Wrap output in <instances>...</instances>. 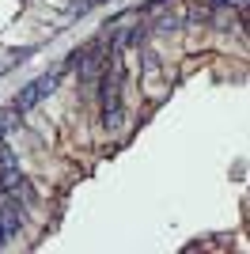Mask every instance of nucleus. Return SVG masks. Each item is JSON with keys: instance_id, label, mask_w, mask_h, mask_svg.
<instances>
[{"instance_id": "nucleus-4", "label": "nucleus", "mask_w": 250, "mask_h": 254, "mask_svg": "<svg viewBox=\"0 0 250 254\" xmlns=\"http://www.w3.org/2000/svg\"><path fill=\"white\" fill-rule=\"evenodd\" d=\"M4 243H8V239H4V232H0V247H4Z\"/></svg>"}, {"instance_id": "nucleus-3", "label": "nucleus", "mask_w": 250, "mask_h": 254, "mask_svg": "<svg viewBox=\"0 0 250 254\" xmlns=\"http://www.w3.org/2000/svg\"><path fill=\"white\" fill-rule=\"evenodd\" d=\"M15 114H19L15 106H8V110H0V140H4V137L11 133V129L19 126V118H15Z\"/></svg>"}, {"instance_id": "nucleus-1", "label": "nucleus", "mask_w": 250, "mask_h": 254, "mask_svg": "<svg viewBox=\"0 0 250 254\" xmlns=\"http://www.w3.org/2000/svg\"><path fill=\"white\" fill-rule=\"evenodd\" d=\"M53 87H57V72H46V76H38L34 84H27V87H23L19 95H15V103H11V106H15L19 114H27V110H31L34 103H42V99L50 95Z\"/></svg>"}, {"instance_id": "nucleus-2", "label": "nucleus", "mask_w": 250, "mask_h": 254, "mask_svg": "<svg viewBox=\"0 0 250 254\" xmlns=\"http://www.w3.org/2000/svg\"><path fill=\"white\" fill-rule=\"evenodd\" d=\"M19 228H23V205L11 193H0V232H4V239H11Z\"/></svg>"}]
</instances>
